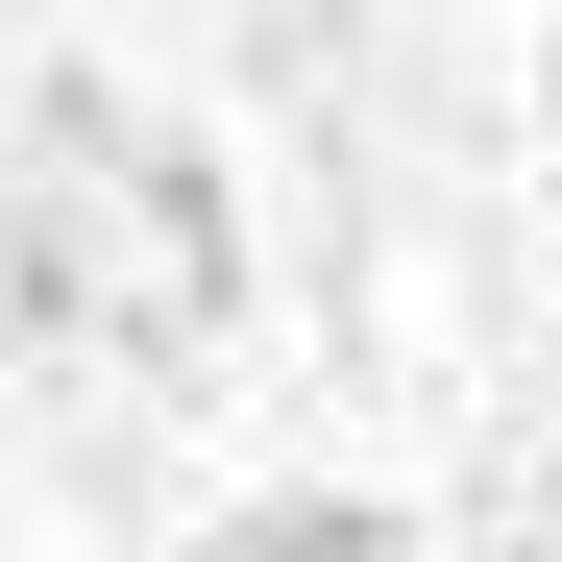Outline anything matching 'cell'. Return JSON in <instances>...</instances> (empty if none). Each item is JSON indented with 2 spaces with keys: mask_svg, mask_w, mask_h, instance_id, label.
Returning <instances> with one entry per match:
<instances>
[{
  "mask_svg": "<svg viewBox=\"0 0 562 562\" xmlns=\"http://www.w3.org/2000/svg\"><path fill=\"white\" fill-rule=\"evenodd\" d=\"M221 562H392L367 514H269V538H221Z\"/></svg>",
  "mask_w": 562,
  "mask_h": 562,
  "instance_id": "6da1fadb",
  "label": "cell"
}]
</instances>
